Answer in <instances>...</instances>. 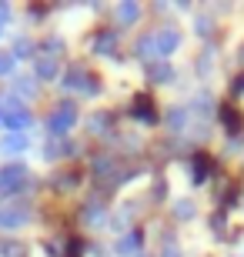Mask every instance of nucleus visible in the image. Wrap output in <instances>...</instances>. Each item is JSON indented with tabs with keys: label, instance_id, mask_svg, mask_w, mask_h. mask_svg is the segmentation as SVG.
Returning a JSON list of instances; mask_svg holds the SVG:
<instances>
[{
	"label": "nucleus",
	"instance_id": "obj_1",
	"mask_svg": "<svg viewBox=\"0 0 244 257\" xmlns=\"http://www.w3.org/2000/svg\"><path fill=\"white\" fill-rule=\"evenodd\" d=\"M24 184H27V167H24V164L0 167V194H17Z\"/></svg>",
	"mask_w": 244,
	"mask_h": 257
},
{
	"label": "nucleus",
	"instance_id": "obj_2",
	"mask_svg": "<svg viewBox=\"0 0 244 257\" xmlns=\"http://www.w3.org/2000/svg\"><path fill=\"white\" fill-rule=\"evenodd\" d=\"M77 124V110L70 104H64V107H57L54 114H50V131L54 134H60V131H67V127H74Z\"/></svg>",
	"mask_w": 244,
	"mask_h": 257
},
{
	"label": "nucleus",
	"instance_id": "obj_3",
	"mask_svg": "<svg viewBox=\"0 0 244 257\" xmlns=\"http://www.w3.org/2000/svg\"><path fill=\"white\" fill-rule=\"evenodd\" d=\"M181 44V34L178 30H164V34H157L154 37V47H157V57H164V54H171V50Z\"/></svg>",
	"mask_w": 244,
	"mask_h": 257
},
{
	"label": "nucleus",
	"instance_id": "obj_4",
	"mask_svg": "<svg viewBox=\"0 0 244 257\" xmlns=\"http://www.w3.org/2000/svg\"><path fill=\"white\" fill-rule=\"evenodd\" d=\"M24 220H27V214L20 207H4L0 210V227H20Z\"/></svg>",
	"mask_w": 244,
	"mask_h": 257
},
{
	"label": "nucleus",
	"instance_id": "obj_5",
	"mask_svg": "<svg viewBox=\"0 0 244 257\" xmlns=\"http://www.w3.org/2000/svg\"><path fill=\"white\" fill-rule=\"evenodd\" d=\"M27 137H24V134H10L7 141H0V151H7V154H14V151H24V147H27Z\"/></svg>",
	"mask_w": 244,
	"mask_h": 257
},
{
	"label": "nucleus",
	"instance_id": "obj_6",
	"mask_svg": "<svg viewBox=\"0 0 244 257\" xmlns=\"http://www.w3.org/2000/svg\"><path fill=\"white\" fill-rule=\"evenodd\" d=\"M4 124H7V127H27V124H30V114H27V110H14V114H4Z\"/></svg>",
	"mask_w": 244,
	"mask_h": 257
},
{
	"label": "nucleus",
	"instance_id": "obj_7",
	"mask_svg": "<svg viewBox=\"0 0 244 257\" xmlns=\"http://www.w3.org/2000/svg\"><path fill=\"white\" fill-rule=\"evenodd\" d=\"M37 74L40 77H44V80H54V77H57V60H40V64H37Z\"/></svg>",
	"mask_w": 244,
	"mask_h": 257
},
{
	"label": "nucleus",
	"instance_id": "obj_8",
	"mask_svg": "<svg viewBox=\"0 0 244 257\" xmlns=\"http://www.w3.org/2000/svg\"><path fill=\"white\" fill-rule=\"evenodd\" d=\"M137 247H141V234H131V237H124V244H121L124 254H131V250H137Z\"/></svg>",
	"mask_w": 244,
	"mask_h": 257
},
{
	"label": "nucleus",
	"instance_id": "obj_9",
	"mask_svg": "<svg viewBox=\"0 0 244 257\" xmlns=\"http://www.w3.org/2000/svg\"><path fill=\"white\" fill-rule=\"evenodd\" d=\"M14 70V54H0V74H10Z\"/></svg>",
	"mask_w": 244,
	"mask_h": 257
},
{
	"label": "nucleus",
	"instance_id": "obj_10",
	"mask_svg": "<svg viewBox=\"0 0 244 257\" xmlns=\"http://www.w3.org/2000/svg\"><path fill=\"white\" fill-rule=\"evenodd\" d=\"M104 47L107 50L114 47V34H101V37H97V50H104Z\"/></svg>",
	"mask_w": 244,
	"mask_h": 257
},
{
	"label": "nucleus",
	"instance_id": "obj_11",
	"mask_svg": "<svg viewBox=\"0 0 244 257\" xmlns=\"http://www.w3.org/2000/svg\"><path fill=\"white\" fill-rule=\"evenodd\" d=\"M121 17L124 20H134V17H137V7H131V4H127V7H121Z\"/></svg>",
	"mask_w": 244,
	"mask_h": 257
},
{
	"label": "nucleus",
	"instance_id": "obj_12",
	"mask_svg": "<svg viewBox=\"0 0 244 257\" xmlns=\"http://www.w3.org/2000/svg\"><path fill=\"white\" fill-rule=\"evenodd\" d=\"M7 17H10V7H0V24H4Z\"/></svg>",
	"mask_w": 244,
	"mask_h": 257
}]
</instances>
